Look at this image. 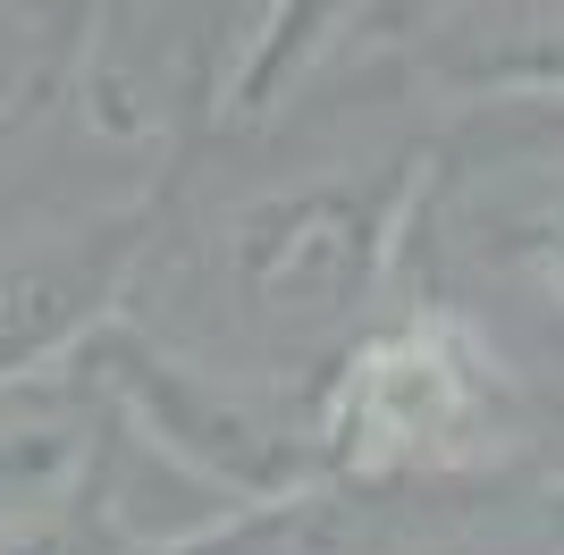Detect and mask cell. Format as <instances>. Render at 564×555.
I'll list each match as a JSON object with an SVG mask.
<instances>
[{"mask_svg":"<svg viewBox=\"0 0 564 555\" xmlns=\"http://www.w3.org/2000/svg\"><path fill=\"white\" fill-rule=\"evenodd\" d=\"M51 76H59V18L34 25L18 51H0V135L25 127V118L51 101Z\"/></svg>","mask_w":564,"mask_h":555,"instance_id":"obj_2","label":"cell"},{"mask_svg":"<svg viewBox=\"0 0 564 555\" xmlns=\"http://www.w3.org/2000/svg\"><path fill=\"white\" fill-rule=\"evenodd\" d=\"M143 228H152V177L127 203L34 210L0 228V388L76 362L118 320L143 261Z\"/></svg>","mask_w":564,"mask_h":555,"instance_id":"obj_1","label":"cell"}]
</instances>
